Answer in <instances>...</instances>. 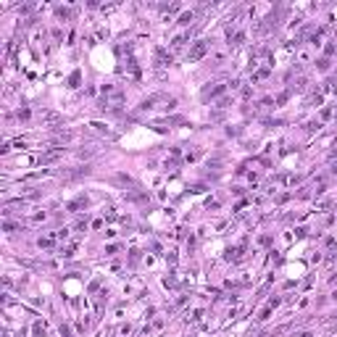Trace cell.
I'll return each instance as SVG.
<instances>
[{"label": "cell", "mask_w": 337, "mask_h": 337, "mask_svg": "<svg viewBox=\"0 0 337 337\" xmlns=\"http://www.w3.org/2000/svg\"><path fill=\"white\" fill-rule=\"evenodd\" d=\"M298 337H313V335H308V332H303V335H298Z\"/></svg>", "instance_id": "obj_6"}, {"label": "cell", "mask_w": 337, "mask_h": 337, "mask_svg": "<svg viewBox=\"0 0 337 337\" xmlns=\"http://www.w3.org/2000/svg\"><path fill=\"white\" fill-rule=\"evenodd\" d=\"M221 93H224V84H216V87H208V90H205L203 98L208 101V98H216V95H221Z\"/></svg>", "instance_id": "obj_4"}, {"label": "cell", "mask_w": 337, "mask_h": 337, "mask_svg": "<svg viewBox=\"0 0 337 337\" xmlns=\"http://www.w3.org/2000/svg\"><path fill=\"white\" fill-rule=\"evenodd\" d=\"M211 53V40H198L193 48H190V53H187V61L190 64H195V61H201V58H205Z\"/></svg>", "instance_id": "obj_2"}, {"label": "cell", "mask_w": 337, "mask_h": 337, "mask_svg": "<svg viewBox=\"0 0 337 337\" xmlns=\"http://www.w3.org/2000/svg\"><path fill=\"white\" fill-rule=\"evenodd\" d=\"M174 105H177V101H174L171 95H164V93H161V95H150L148 101L142 103V108H145V111H156V108H168V111H171Z\"/></svg>", "instance_id": "obj_1"}, {"label": "cell", "mask_w": 337, "mask_h": 337, "mask_svg": "<svg viewBox=\"0 0 337 337\" xmlns=\"http://www.w3.org/2000/svg\"><path fill=\"white\" fill-rule=\"evenodd\" d=\"M37 121L40 124H61V116L53 111H42V113H37Z\"/></svg>", "instance_id": "obj_3"}, {"label": "cell", "mask_w": 337, "mask_h": 337, "mask_svg": "<svg viewBox=\"0 0 337 337\" xmlns=\"http://www.w3.org/2000/svg\"><path fill=\"white\" fill-rule=\"evenodd\" d=\"M193 19H195V13H193V11H190V13H185V16H182V19H179V24H190V21H193Z\"/></svg>", "instance_id": "obj_5"}]
</instances>
